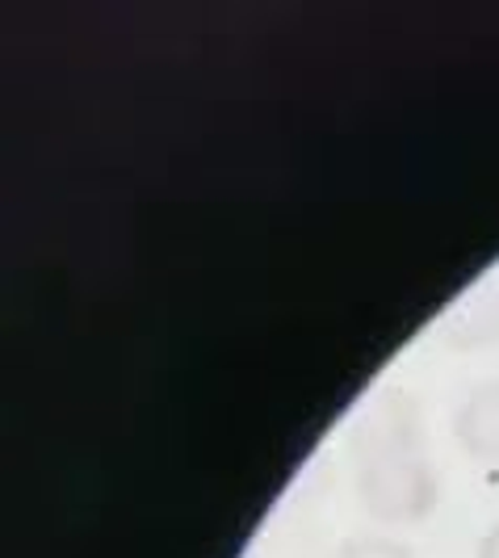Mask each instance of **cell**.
<instances>
[{"label":"cell","instance_id":"cell-2","mask_svg":"<svg viewBox=\"0 0 499 558\" xmlns=\"http://www.w3.org/2000/svg\"><path fill=\"white\" fill-rule=\"evenodd\" d=\"M453 433H458V446L471 458L499 466V378L466 395V403L453 416Z\"/></svg>","mask_w":499,"mask_h":558},{"label":"cell","instance_id":"cell-4","mask_svg":"<svg viewBox=\"0 0 499 558\" xmlns=\"http://www.w3.org/2000/svg\"><path fill=\"white\" fill-rule=\"evenodd\" d=\"M478 558H499V525L478 542Z\"/></svg>","mask_w":499,"mask_h":558},{"label":"cell","instance_id":"cell-3","mask_svg":"<svg viewBox=\"0 0 499 558\" xmlns=\"http://www.w3.org/2000/svg\"><path fill=\"white\" fill-rule=\"evenodd\" d=\"M336 558H412V550L399 546L394 537H353L340 546Z\"/></svg>","mask_w":499,"mask_h":558},{"label":"cell","instance_id":"cell-1","mask_svg":"<svg viewBox=\"0 0 499 558\" xmlns=\"http://www.w3.org/2000/svg\"><path fill=\"white\" fill-rule=\"evenodd\" d=\"M353 475L374 521L416 525L437 508L441 483L424 446V424L412 395L382 391L361 412L353 433Z\"/></svg>","mask_w":499,"mask_h":558}]
</instances>
